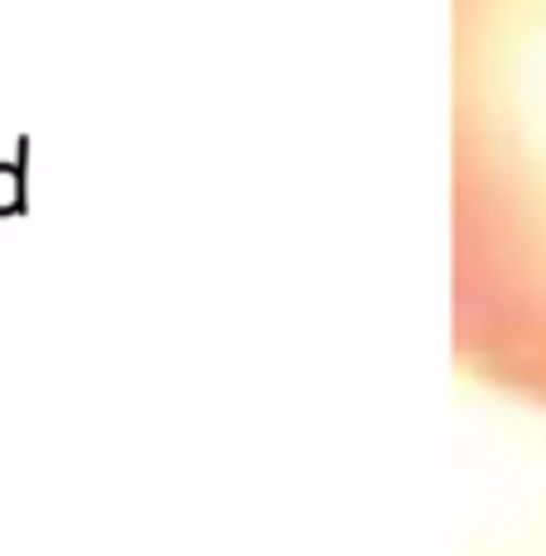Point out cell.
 <instances>
[{"mask_svg":"<svg viewBox=\"0 0 546 556\" xmlns=\"http://www.w3.org/2000/svg\"><path fill=\"white\" fill-rule=\"evenodd\" d=\"M456 355L546 408V0H456Z\"/></svg>","mask_w":546,"mask_h":556,"instance_id":"cell-1","label":"cell"},{"mask_svg":"<svg viewBox=\"0 0 546 556\" xmlns=\"http://www.w3.org/2000/svg\"><path fill=\"white\" fill-rule=\"evenodd\" d=\"M29 154H34V139L20 135L15 159L0 164V216H25L29 212Z\"/></svg>","mask_w":546,"mask_h":556,"instance_id":"cell-2","label":"cell"}]
</instances>
